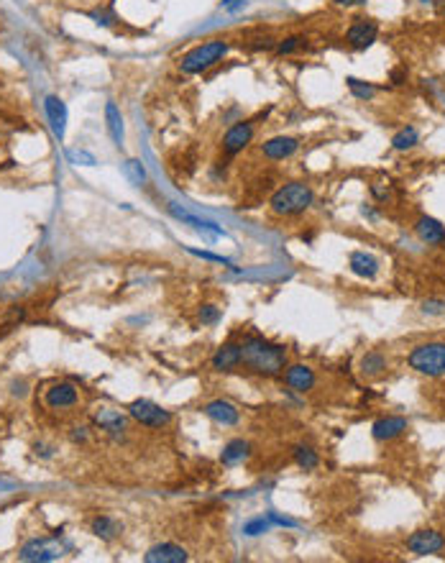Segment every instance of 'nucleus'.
<instances>
[{
  "instance_id": "1",
  "label": "nucleus",
  "mask_w": 445,
  "mask_h": 563,
  "mask_svg": "<svg viewBox=\"0 0 445 563\" xmlns=\"http://www.w3.org/2000/svg\"><path fill=\"white\" fill-rule=\"evenodd\" d=\"M240 366L259 377H279L287 369V348L262 336H248L240 343Z\"/></svg>"
},
{
  "instance_id": "2",
  "label": "nucleus",
  "mask_w": 445,
  "mask_h": 563,
  "mask_svg": "<svg viewBox=\"0 0 445 563\" xmlns=\"http://www.w3.org/2000/svg\"><path fill=\"white\" fill-rule=\"evenodd\" d=\"M315 203V192L307 182H287L279 190H274L269 208L279 218H297L302 213L310 210V205Z\"/></svg>"
},
{
  "instance_id": "3",
  "label": "nucleus",
  "mask_w": 445,
  "mask_h": 563,
  "mask_svg": "<svg viewBox=\"0 0 445 563\" xmlns=\"http://www.w3.org/2000/svg\"><path fill=\"white\" fill-rule=\"evenodd\" d=\"M231 51V42L228 39H207L205 44H198L195 49H190L187 54L179 59V70L184 75H202L210 67L220 64Z\"/></svg>"
},
{
  "instance_id": "4",
  "label": "nucleus",
  "mask_w": 445,
  "mask_h": 563,
  "mask_svg": "<svg viewBox=\"0 0 445 563\" xmlns=\"http://www.w3.org/2000/svg\"><path fill=\"white\" fill-rule=\"evenodd\" d=\"M410 366L425 377H445V343L443 341H427L415 346L407 356Z\"/></svg>"
},
{
  "instance_id": "5",
  "label": "nucleus",
  "mask_w": 445,
  "mask_h": 563,
  "mask_svg": "<svg viewBox=\"0 0 445 563\" xmlns=\"http://www.w3.org/2000/svg\"><path fill=\"white\" fill-rule=\"evenodd\" d=\"M128 417L136 420L138 425H143V428H151V430H162L172 422L169 410H164L162 405H156V402H151V400H134L131 402V405H128Z\"/></svg>"
},
{
  "instance_id": "6",
  "label": "nucleus",
  "mask_w": 445,
  "mask_h": 563,
  "mask_svg": "<svg viewBox=\"0 0 445 563\" xmlns=\"http://www.w3.org/2000/svg\"><path fill=\"white\" fill-rule=\"evenodd\" d=\"M64 550H67V545L62 540H57V538H34L18 550V558L29 563H46L62 558Z\"/></svg>"
},
{
  "instance_id": "7",
  "label": "nucleus",
  "mask_w": 445,
  "mask_h": 563,
  "mask_svg": "<svg viewBox=\"0 0 445 563\" xmlns=\"http://www.w3.org/2000/svg\"><path fill=\"white\" fill-rule=\"evenodd\" d=\"M254 136H256L254 120H238V123H233V126L223 134L220 148H223V154L226 156H238L240 151H246L248 144L254 141Z\"/></svg>"
},
{
  "instance_id": "8",
  "label": "nucleus",
  "mask_w": 445,
  "mask_h": 563,
  "mask_svg": "<svg viewBox=\"0 0 445 563\" xmlns=\"http://www.w3.org/2000/svg\"><path fill=\"white\" fill-rule=\"evenodd\" d=\"M299 146H302V141L297 139V136H271V139H266L259 146V151H262L264 159H269V162H284V159H292V156L299 151Z\"/></svg>"
},
{
  "instance_id": "9",
  "label": "nucleus",
  "mask_w": 445,
  "mask_h": 563,
  "mask_svg": "<svg viewBox=\"0 0 445 563\" xmlns=\"http://www.w3.org/2000/svg\"><path fill=\"white\" fill-rule=\"evenodd\" d=\"M445 548V538L438 530H417L407 538V550L415 556H435Z\"/></svg>"
},
{
  "instance_id": "10",
  "label": "nucleus",
  "mask_w": 445,
  "mask_h": 563,
  "mask_svg": "<svg viewBox=\"0 0 445 563\" xmlns=\"http://www.w3.org/2000/svg\"><path fill=\"white\" fill-rule=\"evenodd\" d=\"M376 36H379V26H376L374 21H368V18H356L346 31V42L351 49L366 51L368 46L376 42Z\"/></svg>"
},
{
  "instance_id": "11",
  "label": "nucleus",
  "mask_w": 445,
  "mask_h": 563,
  "mask_svg": "<svg viewBox=\"0 0 445 563\" xmlns=\"http://www.w3.org/2000/svg\"><path fill=\"white\" fill-rule=\"evenodd\" d=\"M79 402V392L70 381H57L44 392V405L49 410H70Z\"/></svg>"
},
{
  "instance_id": "12",
  "label": "nucleus",
  "mask_w": 445,
  "mask_h": 563,
  "mask_svg": "<svg viewBox=\"0 0 445 563\" xmlns=\"http://www.w3.org/2000/svg\"><path fill=\"white\" fill-rule=\"evenodd\" d=\"M44 113H46V120L51 126V134L57 136L59 141L67 134V106L59 95H46L44 98Z\"/></svg>"
},
{
  "instance_id": "13",
  "label": "nucleus",
  "mask_w": 445,
  "mask_h": 563,
  "mask_svg": "<svg viewBox=\"0 0 445 563\" xmlns=\"http://www.w3.org/2000/svg\"><path fill=\"white\" fill-rule=\"evenodd\" d=\"M282 377H284V384H287L290 389H295V392H299V394L310 392V389L315 387V381H318L315 372H312L307 364L287 366V369L282 372Z\"/></svg>"
},
{
  "instance_id": "14",
  "label": "nucleus",
  "mask_w": 445,
  "mask_h": 563,
  "mask_svg": "<svg viewBox=\"0 0 445 563\" xmlns=\"http://www.w3.org/2000/svg\"><path fill=\"white\" fill-rule=\"evenodd\" d=\"M202 412H205L212 422L223 425V428H233V425H238L240 422V410L236 407L233 402H228V400L207 402L205 407H202Z\"/></svg>"
},
{
  "instance_id": "15",
  "label": "nucleus",
  "mask_w": 445,
  "mask_h": 563,
  "mask_svg": "<svg viewBox=\"0 0 445 563\" xmlns=\"http://www.w3.org/2000/svg\"><path fill=\"white\" fill-rule=\"evenodd\" d=\"M92 420H95V425H98L100 430H105L108 436H113V438H123L128 430V417L113 407H100L98 412L92 415Z\"/></svg>"
},
{
  "instance_id": "16",
  "label": "nucleus",
  "mask_w": 445,
  "mask_h": 563,
  "mask_svg": "<svg viewBox=\"0 0 445 563\" xmlns=\"http://www.w3.org/2000/svg\"><path fill=\"white\" fill-rule=\"evenodd\" d=\"M187 558H190V553L177 543H156L143 553L146 563H184Z\"/></svg>"
},
{
  "instance_id": "17",
  "label": "nucleus",
  "mask_w": 445,
  "mask_h": 563,
  "mask_svg": "<svg viewBox=\"0 0 445 563\" xmlns=\"http://www.w3.org/2000/svg\"><path fill=\"white\" fill-rule=\"evenodd\" d=\"M407 428H410V420H407V417L387 415V417H379V420L371 425V436H374V441L387 443V441H394V438L402 436Z\"/></svg>"
},
{
  "instance_id": "18",
  "label": "nucleus",
  "mask_w": 445,
  "mask_h": 563,
  "mask_svg": "<svg viewBox=\"0 0 445 563\" xmlns=\"http://www.w3.org/2000/svg\"><path fill=\"white\" fill-rule=\"evenodd\" d=\"M210 366L212 372H236L240 366V343H236V341L223 343L218 351L212 353Z\"/></svg>"
},
{
  "instance_id": "19",
  "label": "nucleus",
  "mask_w": 445,
  "mask_h": 563,
  "mask_svg": "<svg viewBox=\"0 0 445 563\" xmlns=\"http://www.w3.org/2000/svg\"><path fill=\"white\" fill-rule=\"evenodd\" d=\"M415 233H417V239L423 241V243H427V246H443L445 243V225L440 223V220L430 218V215L417 218Z\"/></svg>"
},
{
  "instance_id": "20",
  "label": "nucleus",
  "mask_w": 445,
  "mask_h": 563,
  "mask_svg": "<svg viewBox=\"0 0 445 563\" xmlns=\"http://www.w3.org/2000/svg\"><path fill=\"white\" fill-rule=\"evenodd\" d=\"M167 210L174 215L177 220H182V223H187V225H192L195 231H200V233H210V236H218V239H226L228 233L220 228V225H215L212 220H205V218H198V215H192V213H187V210H179L177 205L174 203H169L167 205Z\"/></svg>"
},
{
  "instance_id": "21",
  "label": "nucleus",
  "mask_w": 445,
  "mask_h": 563,
  "mask_svg": "<svg viewBox=\"0 0 445 563\" xmlns=\"http://www.w3.org/2000/svg\"><path fill=\"white\" fill-rule=\"evenodd\" d=\"M348 267L361 279H374L379 274V259L368 251H354L348 256Z\"/></svg>"
},
{
  "instance_id": "22",
  "label": "nucleus",
  "mask_w": 445,
  "mask_h": 563,
  "mask_svg": "<svg viewBox=\"0 0 445 563\" xmlns=\"http://www.w3.org/2000/svg\"><path fill=\"white\" fill-rule=\"evenodd\" d=\"M251 456V443L243 441V438H233V441H228L220 450V461L226 466H238L243 464L246 458Z\"/></svg>"
},
{
  "instance_id": "23",
  "label": "nucleus",
  "mask_w": 445,
  "mask_h": 563,
  "mask_svg": "<svg viewBox=\"0 0 445 563\" xmlns=\"http://www.w3.org/2000/svg\"><path fill=\"white\" fill-rule=\"evenodd\" d=\"M90 530H92V535H98L100 540H113V538H118L123 528H120V522L113 520L110 514H98V517L90 522Z\"/></svg>"
},
{
  "instance_id": "24",
  "label": "nucleus",
  "mask_w": 445,
  "mask_h": 563,
  "mask_svg": "<svg viewBox=\"0 0 445 563\" xmlns=\"http://www.w3.org/2000/svg\"><path fill=\"white\" fill-rule=\"evenodd\" d=\"M292 458H295V464L302 469V472H315L320 466V456L318 450L312 448V445H304V443H297L292 448Z\"/></svg>"
},
{
  "instance_id": "25",
  "label": "nucleus",
  "mask_w": 445,
  "mask_h": 563,
  "mask_svg": "<svg viewBox=\"0 0 445 563\" xmlns=\"http://www.w3.org/2000/svg\"><path fill=\"white\" fill-rule=\"evenodd\" d=\"M105 126L115 146H123V115H120L115 103H108L105 106Z\"/></svg>"
},
{
  "instance_id": "26",
  "label": "nucleus",
  "mask_w": 445,
  "mask_h": 563,
  "mask_svg": "<svg viewBox=\"0 0 445 563\" xmlns=\"http://www.w3.org/2000/svg\"><path fill=\"white\" fill-rule=\"evenodd\" d=\"M359 369L363 377H379V374L387 369V356H384L382 351H366L361 356Z\"/></svg>"
},
{
  "instance_id": "27",
  "label": "nucleus",
  "mask_w": 445,
  "mask_h": 563,
  "mask_svg": "<svg viewBox=\"0 0 445 563\" xmlns=\"http://www.w3.org/2000/svg\"><path fill=\"white\" fill-rule=\"evenodd\" d=\"M420 144V131L415 126H404L392 136V148L394 151H410Z\"/></svg>"
},
{
  "instance_id": "28",
  "label": "nucleus",
  "mask_w": 445,
  "mask_h": 563,
  "mask_svg": "<svg viewBox=\"0 0 445 563\" xmlns=\"http://www.w3.org/2000/svg\"><path fill=\"white\" fill-rule=\"evenodd\" d=\"M123 172H126L128 182L136 184V187H141V184H146L148 175H146V167H143L138 159H128L126 164H123Z\"/></svg>"
},
{
  "instance_id": "29",
  "label": "nucleus",
  "mask_w": 445,
  "mask_h": 563,
  "mask_svg": "<svg viewBox=\"0 0 445 563\" xmlns=\"http://www.w3.org/2000/svg\"><path fill=\"white\" fill-rule=\"evenodd\" d=\"M348 90H351V95H354L356 100H371L376 95V87L371 82H363V80L359 77H348Z\"/></svg>"
},
{
  "instance_id": "30",
  "label": "nucleus",
  "mask_w": 445,
  "mask_h": 563,
  "mask_svg": "<svg viewBox=\"0 0 445 563\" xmlns=\"http://www.w3.org/2000/svg\"><path fill=\"white\" fill-rule=\"evenodd\" d=\"M220 308L218 305H212V303H205V305H200V312H198V317H200V323L202 325H215V323H220Z\"/></svg>"
},
{
  "instance_id": "31",
  "label": "nucleus",
  "mask_w": 445,
  "mask_h": 563,
  "mask_svg": "<svg viewBox=\"0 0 445 563\" xmlns=\"http://www.w3.org/2000/svg\"><path fill=\"white\" fill-rule=\"evenodd\" d=\"M304 39L302 36H287V39H282V42L276 44V54H295L297 49H302Z\"/></svg>"
},
{
  "instance_id": "32",
  "label": "nucleus",
  "mask_w": 445,
  "mask_h": 563,
  "mask_svg": "<svg viewBox=\"0 0 445 563\" xmlns=\"http://www.w3.org/2000/svg\"><path fill=\"white\" fill-rule=\"evenodd\" d=\"M67 159L72 164H82V167H95L98 164V159L92 154H87V151H82V148H67Z\"/></svg>"
},
{
  "instance_id": "33",
  "label": "nucleus",
  "mask_w": 445,
  "mask_h": 563,
  "mask_svg": "<svg viewBox=\"0 0 445 563\" xmlns=\"http://www.w3.org/2000/svg\"><path fill=\"white\" fill-rule=\"evenodd\" d=\"M269 528H271V520H266V517H256V520H248L246 525H243V533H246L248 538H256V535L266 533Z\"/></svg>"
},
{
  "instance_id": "34",
  "label": "nucleus",
  "mask_w": 445,
  "mask_h": 563,
  "mask_svg": "<svg viewBox=\"0 0 445 563\" xmlns=\"http://www.w3.org/2000/svg\"><path fill=\"white\" fill-rule=\"evenodd\" d=\"M371 195H374L376 203H387L392 197V187H389V182H374L371 184Z\"/></svg>"
},
{
  "instance_id": "35",
  "label": "nucleus",
  "mask_w": 445,
  "mask_h": 563,
  "mask_svg": "<svg viewBox=\"0 0 445 563\" xmlns=\"http://www.w3.org/2000/svg\"><path fill=\"white\" fill-rule=\"evenodd\" d=\"M423 312L425 315H445V300H425Z\"/></svg>"
},
{
  "instance_id": "36",
  "label": "nucleus",
  "mask_w": 445,
  "mask_h": 563,
  "mask_svg": "<svg viewBox=\"0 0 445 563\" xmlns=\"http://www.w3.org/2000/svg\"><path fill=\"white\" fill-rule=\"evenodd\" d=\"M192 256H200V259H207V261H215V264H223V267H231V261L226 256H218V253H210V251H198V248H190Z\"/></svg>"
},
{
  "instance_id": "37",
  "label": "nucleus",
  "mask_w": 445,
  "mask_h": 563,
  "mask_svg": "<svg viewBox=\"0 0 445 563\" xmlns=\"http://www.w3.org/2000/svg\"><path fill=\"white\" fill-rule=\"evenodd\" d=\"M389 80H392V84H404L407 82V70H404V67H396V70L389 72Z\"/></svg>"
},
{
  "instance_id": "38",
  "label": "nucleus",
  "mask_w": 445,
  "mask_h": 563,
  "mask_svg": "<svg viewBox=\"0 0 445 563\" xmlns=\"http://www.w3.org/2000/svg\"><path fill=\"white\" fill-rule=\"evenodd\" d=\"M243 3H246V0H223V8H226V11H236V8H240Z\"/></svg>"
},
{
  "instance_id": "39",
  "label": "nucleus",
  "mask_w": 445,
  "mask_h": 563,
  "mask_svg": "<svg viewBox=\"0 0 445 563\" xmlns=\"http://www.w3.org/2000/svg\"><path fill=\"white\" fill-rule=\"evenodd\" d=\"M361 3H366V0H343V3H340V6L351 8V6H361Z\"/></svg>"
},
{
  "instance_id": "40",
  "label": "nucleus",
  "mask_w": 445,
  "mask_h": 563,
  "mask_svg": "<svg viewBox=\"0 0 445 563\" xmlns=\"http://www.w3.org/2000/svg\"><path fill=\"white\" fill-rule=\"evenodd\" d=\"M333 3H338V6H340V3H343V0H333Z\"/></svg>"
}]
</instances>
